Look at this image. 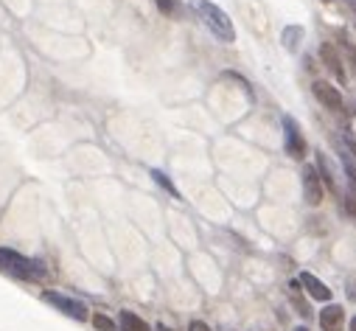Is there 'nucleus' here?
Here are the masks:
<instances>
[{"label": "nucleus", "instance_id": "17", "mask_svg": "<svg viewBox=\"0 0 356 331\" xmlns=\"http://www.w3.org/2000/svg\"><path fill=\"white\" fill-rule=\"evenodd\" d=\"M188 331H213L208 323H202V320H194L191 325H188Z\"/></svg>", "mask_w": 356, "mask_h": 331}, {"label": "nucleus", "instance_id": "11", "mask_svg": "<svg viewBox=\"0 0 356 331\" xmlns=\"http://www.w3.org/2000/svg\"><path fill=\"white\" fill-rule=\"evenodd\" d=\"M118 328L121 331H149L146 320H140L135 312H121L118 314Z\"/></svg>", "mask_w": 356, "mask_h": 331}, {"label": "nucleus", "instance_id": "12", "mask_svg": "<svg viewBox=\"0 0 356 331\" xmlns=\"http://www.w3.org/2000/svg\"><path fill=\"white\" fill-rule=\"evenodd\" d=\"M152 177H154V183H157L160 188H165L171 197H177V200H180V191H177V186H174V183H171V180H168V177H165L160 169H154V172H152Z\"/></svg>", "mask_w": 356, "mask_h": 331}, {"label": "nucleus", "instance_id": "18", "mask_svg": "<svg viewBox=\"0 0 356 331\" xmlns=\"http://www.w3.org/2000/svg\"><path fill=\"white\" fill-rule=\"evenodd\" d=\"M345 143H348V152H353V157H356V138L353 135H345Z\"/></svg>", "mask_w": 356, "mask_h": 331}, {"label": "nucleus", "instance_id": "2", "mask_svg": "<svg viewBox=\"0 0 356 331\" xmlns=\"http://www.w3.org/2000/svg\"><path fill=\"white\" fill-rule=\"evenodd\" d=\"M188 3H191L194 15L202 20V26L219 42H233L236 40V29H233V23H230V17H227L225 9H219L216 3H211V0H188Z\"/></svg>", "mask_w": 356, "mask_h": 331}, {"label": "nucleus", "instance_id": "19", "mask_svg": "<svg viewBox=\"0 0 356 331\" xmlns=\"http://www.w3.org/2000/svg\"><path fill=\"white\" fill-rule=\"evenodd\" d=\"M345 208H348V213H353V219H356V202H353L350 197L345 200Z\"/></svg>", "mask_w": 356, "mask_h": 331}, {"label": "nucleus", "instance_id": "13", "mask_svg": "<svg viewBox=\"0 0 356 331\" xmlns=\"http://www.w3.org/2000/svg\"><path fill=\"white\" fill-rule=\"evenodd\" d=\"M317 169H320V175H323V180L337 191V183H334V175H331V166H328V160H325V154H317Z\"/></svg>", "mask_w": 356, "mask_h": 331}, {"label": "nucleus", "instance_id": "8", "mask_svg": "<svg viewBox=\"0 0 356 331\" xmlns=\"http://www.w3.org/2000/svg\"><path fill=\"white\" fill-rule=\"evenodd\" d=\"M314 300H323V303H328L331 300V289L317 278V275H312V273H300V281H298Z\"/></svg>", "mask_w": 356, "mask_h": 331}, {"label": "nucleus", "instance_id": "21", "mask_svg": "<svg viewBox=\"0 0 356 331\" xmlns=\"http://www.w3.org/2000/svg\"><path fill=\"white\" fill-rule=\"evenodd\" d=\"M348 6H350V12L356 15V0H348Z\"/></svg>", "mask_w": 356, "mask_h": 331}, {"label": "nucleus", "instance_id": "7", "mask_svg": "<svg viewBox=\"0 0 356 331\" xmlns=\"http://www.w3.org/2000/svg\"><path fill=\"white\" fill-rule=\"evenodd\" d=\"M320 56H323V62H325V67L342 81V85H345V79H348V73H345V65H342V56L337 54V48L331 45V42H323L320 45Z\"/></svg>", "mask_w": 356, "mask_h": 331}, {"label": "nucleus", "instance_id": "9", "mask_svg": "<svg viewBox=\"0 0 356 331\" xmlns=\"http://www.w3.org/2000/svg\"><path fill=\"white\" fill-rule=\"evenodd\" d=\"M320 325H323V331H342V325H345V309L337 306V303H328L320 312Z\"/></svg>", "mask_w": 356, "mask_h": 331}, {"label": "nucleus", "instance_id": "1", "mask_svg": "<svg viewBox=\"0 0 356 331\" xmlns=\"http://www.w3.org/2000/svg\"><path fill=\"white\" fill-rule=\"evenodd\" d=\"M0 270L17 281H29V284H40L48 278V267L42 261L29 259V256L12 250V247H0Z\"/></svg>", "mask_w": 356, "mask_h": 331}, {"label": "nucleus", "instance_id": "5", "mask_svg": "<svg viewBox=\"0 0 356 331\" xmlns=\"http://www.w3.org/2000/svg\"><path fill=\"white\" fill-rule=\"evenodd\" d=\"M312 93H314V96L320 99V104H323V107H328L331 113H342V107H345V104H342V93H339L337 88H331L328 81L317 79L314 85H312Z\"/></svg>", "mask_w": 356, "mask_h": 331}, {"label": "nucleus", "instance_id": "15", "mask_svg": "<svg viewBox=\"0 0 356 331\" xmlns=\"http://www.w3.org/2000/svg\"><path fill=\"white\" fill-rule=\"evenodd\" d=\"M93 325H96L99 331H115V323H113L107 314H96V317H93Z\"/></svg>", "mask_w": 356, "mask_h": 331}, {"label": "nucleus", "instance_id": "3", "mask_svg": "<svg viewBox=\"0 0 356 331\" xmlns=\"http://www.w3.org/2000/svg\"><path fill=\"white\" fill-rule=\"evenodd\" d=\"M284 149L295 160L306 157V152H309V143H306V138H303V132L292 115H284Z\"/></svg>", "mask_w": 356, "mask_h": 331}, {"label": "nucleus", "instance_id": "25", "mask_svg": "<svg viewBox=\"0 0 356 331\" xmlns=\"http://www.w3.org/2000/svg\"><path fill=\"white\" fill-rule=\"evenodd\" d=\"M323 3H331V0H323Z\"/></svg>", "mask_w": 356, "mask_h": 331}, {"label": "nucleus", "instance_id": "4", "mask_svg": "<svg viewBox=\"0 0 356 331\" xmlns=\"http://www.w3.org/2000/svg\"><path fill=\"white\" fill-rule=\"evenodd\" d=\"M42 300L51 303L54 309H59L62 314L79 320V323L87 320V306H84L81 300H73V298H67V295H62V292H54V289H45V292H42Z\"/></svg>", "mask_w": 356, "mask_h": 331}, {"label": "nucleus", "instance_id": "14", "mask_svg": "<svg viewBox=\"0 0 356 331\" xmlns=\"http://www.w3.org/2000/svg\"><path fill=\"white\" fill-rule=\"evenodd\" d=\"M157 3V9L163 12V15H168V17H174V15H180V0H154Z\"/></svg>", "mask_w": 356, "mask_h": 331}, {"label": "nucleus", "instance_id": "24", "mask_svg": "<svg viewBox=\"0 0 356 331\" xmlns=\"http://www.w3.org/2000/svg\"><path fill=\"white\" fill-rule=\"evenodd\" d=\"M222 331H233V328H222Z\"/></svg>", "mask_w": 356, "mask_h": 331}, {"label": "nucleus", "instance_id": "22", "mask_svg": "<svg viewBox=\"0 0 356 331\" xmlns=\"http://www.w3.org/2000/svg\"><path fill=\"white\" fill-rule=\"evenodd\" d=\"M350 331H356V317H353V320H350Z\"/></svg>", "mask_w": 356, "mask_h": 331}, {"label": "nucleus", "instance_id": "20", "mask_svg": "<svg viewBox=\"0 0 356 331\" xmlns=\"http://www.w3.org/2000/svg\"><path fill=\"white\" fill-rule=\"evenodd\" d=\"M154 331H177V328H168V325H157Z\"/></svg>", "mask_w": 356, "mask_h": 331}, {"label": "nucleus", "instance_id": "16", "mask_svg": "<svg viewBox=\"0 0 356 331\" xmlns=\"http://www.w3.org/2000/svg\"><path fill=\"white\" fill-rule=\"evenodd\" d=\"M342 166H345V172H348V180H350V188L356 191V166H353V160H350L348 154H342Z\"/></svg>", "mask_w": 356, "mask_h": 331}, {"label": "nucleus", "instance_id": "23", "mask_svg": "<svg viewBox=\"0 0 356 331\" xmlns=\"http://www.w3.org/2000/svg\"><path fill=\"white\" fill-rule=\"evenodd\" d=\"M295 331H309V328H306V325H300V328H295Z\"/></svg>", "mask_w": 356, "mask_h": 331}, {"label": "nucleus", "instance_id": "6", "mask_svg": "<svg viewBox=\"0 0 356 331\" xmlns=\"http://www.w3.org/2000/svg\"><path fill=\"white\" fill-rule=\"evenodd\" d=\"M303 197H306L309 205L323 202V180H320L314 166H303Z\"/></svg>", "mask_w": 356, "mask_h": 331}, {"label": "nucleus", "instance_id": "10", "mask_svg": "<svg viewBox=\"0 0 356 331\" xmlns=\"http://www.w3.org/2000/svg\"><path fill=\"white\" fill-rule=\"evenodd\" d=\"M303 37H306L303 26H286V29H284V34H281V40H284V48H286V51H298V48H300V42H303Z\"/></svg>", "mask_w": 356, "mask_h": 331}]
</instances>
